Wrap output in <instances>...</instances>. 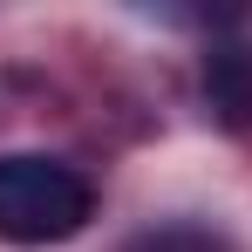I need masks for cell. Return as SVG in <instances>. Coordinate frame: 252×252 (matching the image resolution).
Listing matches in <instances>:
<instances>
[{"mask_svg":"<svg viewBox=\"0 0 252 252\" xmlns=\"http://www.w3.org/2000/svg\"><path fill=\"white\" fill-rule=\"evenodd\" d=\"M205 109L225 129H246L252 123V55L232 41L205 48Z\"/></svg>","mask_w":252,"mask_h":252,"instance_id":"2","label":"cell"},{"mask_svg":"<svg viewBox=\"0 0 252 252\" xmlns=\"http://www.w3.org/2000/svg\"><path fill=\"white\" fill-rule=\"evenodd\" d=\"M129 252H232V246H225L211 225H184V218H177V225H150V232H136Z\"/></svg>","mask_w":252,"mask_h":252,"instance_id":"3","label":"cell"},{"mask_svg":"<svg viewBox=\"0 0 252 252\" xmlns=\"http://www.w3.org/2000/svg\"><path fill=\"white\" fill-rule=\"evenodd\" d=\"M95 218V184L68 157L0 150V246H62Z\"/></svg>","mask_w":252,"mask_h":252,"instance_id":"1","label":"cell"}]
</instances>
